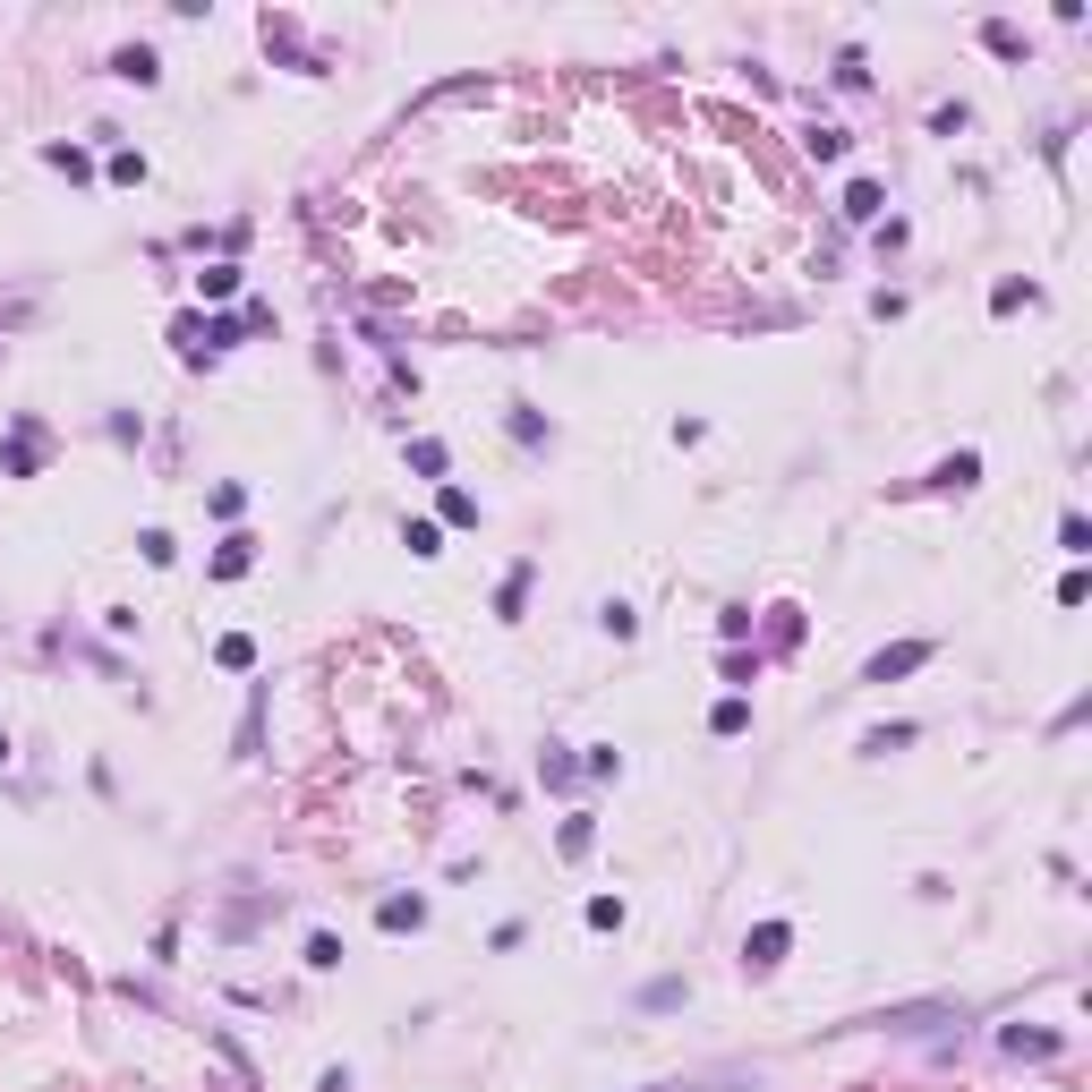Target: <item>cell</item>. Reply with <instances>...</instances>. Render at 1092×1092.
Masks as SVG:
<instances>
[{"mask_svg": "<svg viewBox=\"0 0 1092 1092\" xmlns=\"http://www.w3.org/2000/svg\"><path fill=\"white\" fill-rule=\"evenodd\" d=\"M982 43H990V51H1007V60H1015V51H1024V35H1015V26H1007V18H990V26H982Z\"/></svg>", "mask_w": 1092, "mask_h": 1092, "instance_id": "14", "label": "cell"}, {"mask_svg": "<svg viewBox=\"0 0 1092 1092\" xmlns=\"http://www.w3.org/2000/svg\"><path fill=\"white\" fill-rule=\"evenodd\" d=\"M802 146H811V163H837V154H845V128H811Z\"/></svg>", "mask_w": 1092, "mask_h": 1092, "instance_id": "9", "label": "cell"}, {"mask_svg": "<svg viewBox=\"0 0 1092 1092\" xmlns=\"http://www.w3.org/2000/svg\"><path fill=\"white\" fill-rule=\"evenodd\" d=\"M35 462H43V427L18 419V435H9V478H35Z\"/></svg>", "mask_w": 1092, "mask_h": 1092, "instance_id": "3", "label": "cell"}, {"mask_svg": "<svg viewBox=\"0 0 1092 1092\" xmlns=\"http://www.w3.org/2000/svg\"><path fill=\"white\" fill-rule=\"evenodd\" d=\"M709 726H718V734H743V726H751V709H743V700H718V718H709Z\"/></svg>", "mask_w": 1092, "mask_h": 1092, "instance_id": "18", "label": "cell"}, {"mask_svg": "<svg viewBox=\"0 0 1092 1092\" xmlns=\"http://www.w3.org/2000/svg\"><path fill=\"white\" fill-rule=\"evenodd\" d=\"M427 922V896H384V930H419Z\"/></svg>", "mask_w": 1092, "mask_h": 1092, "instance_id": "5", "label": "cell"}, {"mask_svg": "<svg viewBox=\"0 0 1092 1092\" xmlns=\"http://www.w3.org/2000/svg\"><path fill=\"white\" fill-rule=\"evenodd\" d=\"M786 947H794V922H759V930L743 939V965H751V973H777Z\"/></svg>", "mask_w": 1092, "mask_h": 1092, "instance_id": "1", "label": "cell"}, {"mask_svg": "<svg viewBox=\"0 0 1092 1092\" xmlns=\"http://www.w3.org/2000/svg\"><path fill=\"white\" fill-rule=\"evenodd\" d=\"M248 555H256L248 538H222V555H214V572H222V581H231V572H248Z\"/></svg>", "mask_w": 1092, "mask_h": 1092, "instance_id": "13", "label": "cell"}, {"mask_svg": "<svg viewBox=\"0 0 1092 1092\" xmlns=\"http://www.w3.org/2000/svg\"><path fill=\"white\" fill-rule=\"evenodd\" d=\"M0 768H9V734H0Z\"/></svg>", "mask_w": 1092, "mask_h": 1092, "instance_id": "21", "label": "cell"}, {"mask_svg": "<svg viewBox=\"0 0 1092 1092\" xmlns=\"http://www.w3.org/2000/svg\"><path fill=\"white\" fill-rule=\"evenodd\" d=\"M1033 299H1042V291H1033V282H999V299H990V307H999V316H1007V307H1033Z\"/></svg>", "mask_w": 1092, "mask_h": 1092, "instance_id": "17", "label": "cell"}, {"mask_svg": "<svg viewBox=\"0 0 1092 1092\" xmlns=\"http://www.w3.org/2000/svg\"><path fill=\"white\" fill-rule=\"evenodd\" d=\"M111 69H120L128 86H154V78H163V60H154V51L137 43V51H120V60H111Z\"/></svg>", "mask_w": 1092, "mask_h": 1092, "instance_id": "4", "label": "cell"}, {"mask_svg": "<svg viewBox=\"0 0 1092 1092\" xmlns=\"http://www.w3.org/2000/svg\"><path fill=\"white\" fill-rule=\"evenodd\" d=\"M598 623H606V631H615V640H631V631H640V615H631V606H623V598H615V606H606V615H598Z\"/></svg>", "mask_w": 1092, "mask_h": 1092, "instance_id": "20", "label": "cell"}, {"mask_svg": "<svg viewBox=\"0 0 1092 1092\" xmlns=\"http://www.w3.org/2000/svg\"><path fill=\"white\" fill-rule=\"evenodd\" d=\"M43 163H60V171H69V179H86V171H94V163H86L78 146H43Z\"/></svg>", "mask_w": 1092, "mask_h": 1092, "instance_id": "16", "label": "cell"}, {"mask_svg": "<svg viewBox=\"0 0 1092 1092\" xmlns=\"http://www.w3.org/2000/svg\"><path fill=\"white\" fill-rule=\"evenodd\" d=\"M930 658H939L930 640H896V649H879V658L862 666V683H896V675H914V666H930Z\"/></svg>", "mask_w": 1092, "mask_h": 1092, "instance_id": "2", "label": "cell"}, {"mask_svg": "<svg viewBox=\"0 0 1092 1092\" xmlns=\"http://www.w3.org/2000/svg\"><path fill=\"white\" fill-rule=\"evenodd\" d=\"M879 206H887L879 179H854V188H845V214H854V222H879Z\"/></svg>", "mask_w": 1092, "mask_h": 1092, "instance_id": "6", "label": "cell"}, {"mask_svg": "<svg viewBox=\"0 0 1092 1092\" xmlns=\"http://www.w3.org/2000/svg\"><path fill=\"white\" fill-rule=\"evenodd\" d=\"M410 462H419L427 478H444V444H435V435H419V444H410Z\"/></svg>", "mask_w": 1092, "mask_h": 1092, "instance_id": "15", "label": "cell"}, {"mask_svg": "<svg viewBox=\"0 0 1092 1092\" xmlns=\"http://www.w3.org/2000/svg\"><path fill=\"white\" fill-rule=\"evenodd\" d=\"M590 930H623V896H590Z\"/></svg>", "mask_w": 1092, "mask_h": 1092, "instance_id": "11", "label": "cell"}, {"mask_svg": "<svg viewBox=\"0 0 1092 1092\" xmlns=\"http://www.w3.org/2000/svg\"><path fill=\"white\" fill-rule=\"evenodd\" d=\"M197 291H206V299H231V291H239V265H206Z\"/></svg>", "mask_w": 1092, "mask_h": 1092, "instance_id": "10", "label": "cell"}, {"mask_svg": "<svg viewBox=\"0 0 1092 1092\" xmlns=\"http://www.w3.org/2000/svg\"><path fill=\"white\" fill-rule=\"evenodd\" d=\"M973 478H982V453H956V462L930 470V487H973Z\"/></svg>", "mask_w": 1092, "mask_h": 1092, "instance_id": "7", "label": "cell"}, {"mask_svg": "<svg viewBox=\"0 0 1092 1092\" xmlns=\"http://www.w3.org/2000/svg\"><path fill=\"white\" fill-rule=\"evenodd\" d=\"M521 598H530V563H512V581H504V598H495V615L512 623V615H521Z\"/></svg>", "mask_w": 1092, "mask_h": 1092, "instance_id": "8", "label": "cell"}, {"mask_svg": "<svg viewBox=\"0 0 1092 1092\" xmlns=\"http://www.w3.org/2000/svg\"><path fill=\"white\" fill-rule=\"evenodd\" d=\"M1058 547H1067V555H1084V547H1092V530H1084V512H1067V521H1058Z\"/></svg>", "mask_w": 1092, "mask_h": 1092, "instance_id": "19", "label": "cell"}, {"mask_svg": "<svg viewBox=\"0 0 1092 1092\" xmlns=\"http://www.w3.org/2000/svg\"><path fill=\"white\" fill-rule=\"evenodd\" d=\"M307 965H316V973H334V965H342V939L316 930V939H307Z\"/></svg>", "mask_w": 1092, "mask_h": 1092, "instance_id": "12", "label": "cell"}]
</instances>
